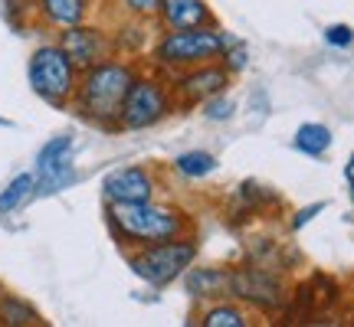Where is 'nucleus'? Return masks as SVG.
<instances>
[{
  "mask_svg": "<svg viewBox=\"0 0 354 327\" xmlns=\"http://www.w3.org/2000/svg\"><path fill=\"white\" fill-rule=\"evenodd\" d=\"M109 226H112L118 246L141 249V246H154V242L187 236L194 223L177 206L141 200V203H109Z\"/></svg>",
  "mask_w": 354,
  "mask_h": 327,
  "instance_id": "nucleus-1",
  "label": "nucleus"
},
{
  "mask_svg": "<svg viewBox=\"0 0 354 327\" xmlns=\"http://www.w3.org/2000/svg\"><path fill=\"white\" fill-rule=\"evenodd\" d=\"M135 76L138 72L122 59H105V63L86 69L79 76L76 95H73L76 112L99 128H122L118 118H122V105H125V95Z\"/></svg>",
  "mask_w": 354,
  "mask_h": 327,
  "instance_id": "nucleus-2",
  "label": "nucleus"
},
{
  "mask_svg": "<svg viewBox=\"0 0 354 327\" xmlns=\"http://www.w3.org/2000/svg\"><path fill=\"white\" fill-rule=\"evenodd\" d=\"M233 33L220 30V26H194V30H167L165 37L154 43V63L161 69H171V72H184V69H194V66L214 63L223 56L230 43H233Z\"/></svg>",
  "mask_w": 354,
  "mask_h": 327,
  "instance_id": "nucleus-3",
  "label": "nucleus"
},
{
  "mask_svg": "<svg viewBox=\"0 0 354 327\" xmlns=\"http://www.w3.org/2000/svg\"><path fill=\"white\" fill-rule=\"evenodd\" d=\"M197 255H201V246L187 232V236H177V239L141 246L138 252L128 255V265L151 288H167V285H174L177 278H184V272L197 262Z\"/></svg>",
  "mask_w": 354,
  "mask_h": 327,
  "instance_id": "nucleus-4",
  "label": "nucleus"
},
{
  "mask_svg": "<svg viewBox=\"0 0 354 327\" xmlns=\"http://www.w3.org/2000/svg\"><path fill=\"white\" fill-rule=\"evenodd\" d=\"M26 79H30V88L37 92L39 99L63 108L76 95L79 69L73 66V59L66 56L59 43H46V46L33 50L30 66H26Z\"/></svg>",
  "mask_w": 354,
  "mask_h": 327,
  "instance_id": "nucleus-5",
  "label": "nucleus"
},
{
  "mask_svg": "<svg viewBox=\"0 0 354 327\" xmlns=\"http://www.w3.org/2000/svg\"><path fill=\"white\" fill-rule=\"evenodd\" d=\"M174 108L177 101L167 82L154 76H135V82H131L125 95V105H122L118 125L125 131H145V128H154L158 121H165Z\"/></svg>",
  "mask_w": 354,
  "mask_h": 327,
  "instance_id": "nucleus-6",
  "label": "nucleus"
},
{
  "mask_svg": "<svg viewBox=\"0 0 354 327\" xmlns=\"http://www.w3.org/2000/svg\"><path fill=\"white\" fill-rule=\"evenodd\" d=\"M76 184V164H73V138L56 135L37 154V193L53 197L59 190Z\"/></svg>",
  "mask_w": 354,
  "mask_h": 327,
  "instance_id": "nucleus-7",
  "label": "nucleus"
},
{
  "mask_svg": "<svg viewBox=\"0 0 354 327\" xmlns=\"http://www.w3.org/2000/svg\"><path fill=\"white\" fill-rule=\"evenodd\" d=\"M230 72L223 63H203V66H194V69H184V72H174V101L177 108H197L201 101H207L210 95H220V92H227Z\"/></svg>",
  "mask_w": 354,
  "mask_h": 327,
  "instance_id": "nucleus-8",
  "label": "nucleus"
},
{
  "mask_svg": "<svg viewBox=\"0 0 354 327\" xmlns=\"http://www.w3.org/2000/svg\"><path fill=\"white\" fill-rule=\"evenodd\" d=\"M230 295L243 304H253L256 311H263V315H272L286 301V285L279 281V275L250 265V268H233Z\"/></svg>",
  "mask_w": 354,
  "mask_h": 327,
  "instance_id": "nucleus-9",
  "label": "nucleus"
},
{
  "mask_svg": "<svg viewBox=\"0 0 354 327\" xmlns=\"http://www.w3.org/2000/svg\"><path fill=\"white\" fill-rule=\"evenodd\" d=\"M158 193V177L154 170L131 164V167H118L102 180V197L105 203H141V200H154Z\"/></svg>",
  "mask_w": 354,
  "mask_h": 327,
  "instance_id": "nucleus-10",
  "label": "nucleus"
},
{
  "mask_svg": "<svg viewBox=\"0 0 354 327\" xmlns=\"http://www.w3.org/2000/svg\"><path fill=\"white\" fill-rule=\"evenodd\" d=\"M59 46L66 50V56L73 59V66H76L79 72H86V69H92V66L105 63L109 56H112V39L102 33L99 26H69L63 37H59Z\"/></svg>",
  "mask_w": 354,
  "mask_h": 327,
  "instance_id": "nucleus-11",
  "label": "nucleus"
},
{
  "mask_svg": "<svg viewBox=\"0 0 354 327\" xmlns=\"http://www.w3.org/2000/svg\"><path fill=\"white\" fill-rule=\"evenodd\" d=\"M230 281H233V268H220V265H190L184 272V288L194 301H223L230 298Z\"/></svg>",
  "mask_w": 354,
  "mask_h": 327,
  "instance_id": "nucleus-12",
  "label": "nucleus"
},
{
  "mask_svg": "<svg viewBox=\"0 0 354 327\" xmlns=\"http://www.w3.org/2000/svg\"><path fill=\"white\" fill-rule=\"evenodd\" d=\"M165 30H194V26H216L214 10L203 0H158L154 13Z\"/></svg>",
  "mask_w": 354,
  "mask_h": 327,
  "instance_id": "nucleus-13",
  "label": "nucleus"
},
{
  "mask_svg": "<svg viewBox=\"0 0 354 327\" xmlns=\"http://www.w3.org/2000/svg\"><path fill=\"white\" fill-rule=\"evenodd\" d=\"M37 10L46 23L69 30V26L86 23L88 17V0H37Z\"/></svg>",
  "mask_w": 354,
  "mask_h": 327,
  "instance_id": "nucleus-14",
  "label": "nucleus"
},
{
  "mask_svg": "<svg viewBox=\"0 0 354 327\" xmlns=\"http://www.w3.org/2000/svg\"><path fill=\"white\" fill-rule=\"evenodd\" d=\"M33 197H37V174H17L7 187L0 190V216L17 213Z\"/></svg>",
  "mask_w": 354,
  "mask_h": 327,
  "instance_id": "nucleus-15",
  "label": "nucleus"
},
{
  "mask_svg": "<svg viewBox=\"0 0 354 327\" xmlns=\"http://www.w3.org/2000/svg\"><path fill=\"white\" fill-rule=\"evenodd\" d=\"M331 148V128L322 121H305L295 131V151H302L305 157H322Z\"/></svg>",
  "mask_w": 354,
  "mask_h": 327,
  "instance_id": "nucleus-16",
  "label": "nucleus"
},
{
  "mask_svg": "<svg viewBox=\"0 0 354 327\" xmlns=\"http://www.w3.org/2000/svg\"><path fill=\"white\" fill-rule=\"evenodd\" d=\"M0 324L10 327H26V324H43L33 304H26L20 295H0Z\"/></svg>",
  "mask_w": 354,
  "mask_h": 327,
  "instance_id": "nucleus-17",
  "label": "nucleus"
},
{
  "mask_svg": "<svg viewBox=\"0 0 354 327\" xmlns=\"http://www.w3.org/2000/svg\"><path fill=\"white\" fill-rule=\"evenodd\" d=\"M201 324L203 327H250V315L243 311L240 304H233L223 298V301L210 304V308L203 311Z\"/></svg>",
  "mask_w": 354,
  "mask_h": 327,
  "instance_id": "nucleus-18",
  "label": "nucleus"
},
{
  "mask_svg": "<svg viewBox=\"0 0 354 327\" xmlns=\"http://www.w3.org/2000/svg\"><path fill=\"white\" fill-rule=\"evenodd\" d=\"M174 170L187 180H203L216 170V157L210 151H184L174 157Z\"/></svg>",
  "mask_w": 354,
  "mask_h": 327,
  "instance_id": "nucleus-19",
  "label": "nucleus"
},
{
  "mask_svg": "<svg viewBox=\"0 0 354 327\" xmlns=\"http://www.w3.org/2000/svg\"><path fill=\"white\" fill-rule=\"evenodd\" d=\"M197 108H201V115L207 121H230L233 112H236V101L230 99L227 92H220V95H210L207 101H201Z\"/></svg>",
  "mask_w": 354,
  "mask_h": 327,
  "instance_id": "nucleus-20",
  "label": "nucleus"
},
{
  "mask_svg": "<svg viewBox=\"0 0 354 327\" xmlns=\"http://www.w3.org/2000/svg\"><path fill=\"white\" fill-rule=\"evenodd\" d=\"M220 63L227 66L230 72H240V69H246V63H250V46H246V43L236 37V39H233V43L227 46V50H223Z\"/></svg>",
  "mask_w": 354,
  "mask_h": 327,
  "instance_id": "nucleus-21",
  "label": "nucleus"
},
{
  "mask_svg": "<svg viewBox=\"0 0 354 327\" xmlns=\"http://www.w3.org/2000/svg\"><path fill=\"white\" fill-rule=\"evenodd\" d=\"M325 43H328V46L344 50V46H351V43H354V30L348 23H331L328 30H325Z\"/></svg>",
  "mask_w": 354,
  "mask_h": 327,
  "instance_id": "nucleus-22",
  "label": "nucleus"
},
{
  "mask_svg": "<svg viewBox=\"0 0 354 327\" xmlns=\"http://www.w3.org/2000/svg\"><path fill=\"white\" fill-rule=\"evenodd\" d=\"M322 210H325V203H312V206H302L299 213L292 216V223H289V226L295 229V232H299V229L308 226V223H312V219H315V216L322 213Z\"/></svg>",
  "mask_w": 354,
  "mask_h": 327,
  "instance_id": "nucleus-23",
  "label": "nucleus"
},
{
  "mask_svg": "<svg viewBox=\"0 0 354 327\" xmlns=\"http://www.w3.org/2000/svg\"><path fill=\"white\" fill-rule=\"evenodd\" d=\"M128 7V13H135V17H154L158 13V0H122Z\"/></svg>",
  "mask_w": 354,
  "mask_h": 327,
  "instance_id": "nucleus-24",
  "label": "nucleus"
},
{
  "mask_svg": "<svg viewBox=\"0 0 354 327\" xmlns=\"http://www.w3.org/2000/svg\"><path fill=\"white\" fill-rule=\"evenodd\" d=\"M344 180H348V190H351V200H354V151L348 157V164H344Z\"/></svg>",
  "mask_w": 354,
  "mask_h": 327,
  "instance_id": "nucleus-25",
  "label": "nucleus"
},
{
  "mask_svg": "<svg viewBox=\"0 0 354 327\" xmlns=\"http://www.w3.org/2000/svg\"><path fill=\"white\" fill-rule=\"evenodd\" d=\"M0 125H3V128H7V125H10V121H7V118H0Z\"/></svg>",
  "mask_w": 354,
  "mask_h": 327,
  "instance_id": "nucleus-26",
  "label": "nucleus"
}]
</instances>
